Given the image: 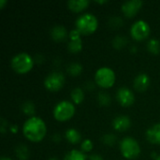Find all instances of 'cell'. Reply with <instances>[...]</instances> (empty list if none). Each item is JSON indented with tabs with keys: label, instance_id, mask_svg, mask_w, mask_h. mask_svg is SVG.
Wrapping results in <instances>:
<instances>
[{
	"label": "cell",
	"instance_id": "cell-1",
	"mask_svg": "<svg viewBox=\"0 0 160 160\" xmlns=\"http://www.w3.org/2000/svg\"><path fill=\"white\" fill-rule=\"evenodd\" d=\"M22 132L27 140L38 142L42 141L45 137L47 128L41 118L38 116H33L24 122L22 126Z\"/></svg>",
	"mask_w": 160,
	"mask_h": 160
},
{
	"label": "cell",
	"instance_id": "cell-2",
	"mask_svg": "<svg viewBox=\"0 0 160 160\" xmlns=\"http://www.w3.org/2000/svg\"><path fill=\"white\" fill-rule=\"evenodd\" d=\"M98 26V19L92 13H84L76 20V29L83 35H90L94 33Z\"/></svg>",
	"mask_w": 160,
	"mask_h": 160
},
{
	"label": "cell",
	"instance_id": "cell-3",
	"mask_svg": "<svg viewBox=\"0 0 160 160\" xmlns=\"http://www.w3.org/2000/svg\"><path fill=\"white\" fill-rule=\"evenodd\" d=\"M34 66L33 58L26 52H20L14 55L11 59V68L20 74L27 73Z\"/></svg>",
	"mask_w": 160,
	"mask_h": 160
},
{
	"label": "cell",
	"instance_id": "cell-4",
	"mask_svg": "<svg viewBox=\"0 0 160 160\" xmlns=\"http://www.w3.org/2000/svg\"><path fill=\"white\" fill-rule=\"evenodd\" d=\"M53 116L57 121L64 122L69 120L75 113V106L73 103L63 100L58 102L53 108Z\"/></svg>",
	"mask_w": 160,
	"mask_h": 160
},
{
	"label": "cell",
	"instance_id": "cell-5",
	"mask_svg": "<svg viewBox=\"0 0 160 160\" xmlns=\"http://www.w3.org/2000/svg\"><path fill=\"white\" fill-rule=\"evenodd\" d=\"M120 150L122 155L128 159H134L141 154V147L138 142L130 137L124 138L121 141Z\"/></svg>",
	"mask_w": 160,
	"mask_h": 160
},
{
	"label": "cell",
	"instance_id": "cell-6",
	"mask_svg": "<svg viewBox=\"0 0 160 160\" xmlns=\"http://www.w3.org/2000/svg\"><path fill=\"white\" fill-rule=\"evenodd\" d=\"M95 81L100 87L110 88L114 84L115 73L111 68L102 67L97 70L95 75Z\"/></svg>",
	"mask_w": 160,
	"mask_h": 160
},
{
	"label": "cell",
	"instance_id": "cell-7",
	"mask_svg": "<svg viewBox=\"0 0 160 160\" xmlns=\"http://www.w3.org/2000/svg\"><path fill=\"white\" fill-rule=\"evenodd\" d=\"M65 83V76L62 72L52 71L48 74L44 80L45 87L52 92H56L60 90Z\"/></svg>",
	"mask_w": 160,
	"mask_h": 160
},
{
	"label": "cell",
	"instance_id": "cell-8",
	"mask_svg": "<svg viewBox=\"0 0 160 160\" xmlns=\"http://www.w3.org/2000/svg\"><path fill=\"white\" fill-rule=\"evenodd\" d=\"M150 25L147 22L143 20H139L135 22L130 29L131 37L136 40H142L146 38L150 34Z\"/></svg>",
	"mask_w": 160,
	"mask_h": 160
},
{
	"label": "cell",
	"instance_id": "cell-9",
	"mask_svg": "<svg viewBox=\"0 0 160 160\" xmlns=\"http://www.w3.org/2000/svg\"><path fill=\"white\" fill-rule=\"evenodd\" d=\"M116 98L123 107H129L135 102L134 93L128 87L119 88L116 93Z\"/></svg>",
	"mask_w": 160,
	"mask_h": 160
},
{
	"label": "cell",
	"instance_id": "cell-10",
	"mask_svg": "<svg viewBox=\"0 0 160 160\" xmlns=\"http://www.w3.org/2000/svg\"><path fill=\"white\" fill-rule=\"evenodd\" d=\"M142 6V1L141 0H130L126 1L122 5V11L128 17H133L137 14Z\"/></svg>",
	"mask_w": 160,
	"mask_h": 160
},
{
	"label": "cell",
	"instance_id": "cell-11",
	"mask_svg": "<svg viewBox=\"0 0 160 160\" xmlns=\"http://www.w3.org/2000/svg\"><path fill=\"white\" fill-rule=\"evenodd\" d=\"M150 85V77L146 73H140L134 79L133 86L139 92L145 91Z\"/></svg>",
	"mask_w": 160,
	"mask_h": 160
},
{
	"label": "cell",
	"instance_id": "cell-12",
	"mask_svg": "<svg viewBox=\"0 0 160 160\" xmlns=\"http://www.w3.org/2000/svg\"><path fill=\"white\" fill-rule=\"evenodd\" d=\"M131 126L130 118L127 115L116 116L112 121V127L117 131H126Z\"/></svg>",
	"mask_w": 160,
	"mask_h": 160
},
{
	"label": "cell",
	"instance_id": "cell-13",
	"mask_svg": "<svg viewBox=\"0 0 160 160\" xmlns=\"http://www.w3.org/2000/svg\"><path fill=\"white\" fill-rule=\"evenodd\" d=\"M147 140L154 144H160V124H156L146 131Z\"/></svg>",
	"mask_w": 160,
	"mask_h": 160
},
{
	"label": "cell",
	"instance_id": "cell-14",
	"mask_svg": "<svg viewBox=\"0 0 160 160\" xmlns=\"http://www.w3.org/2000/svg\"><path fill=\"white\" fill-rule=\"evenodd\" d=\"M50 35L52 39L56 41H61L67 38L68 32H67V29L63 25H55L50 30Z\"/></svg>",
	"mask_w": 160,
	"mask_h": 160
},
{
	"label": "cell",
	"instance_id": "cell-15",
	"mask_svg": "<svg viewBox=\"0 0 160 160\" xmlns=\"http://www.w3.org/2000/svg\"><path fill=\"white\" fill-rule=\"evenodd\" d=\"M89 5L88 0H69L68 2V7L74 12H80L85 9Z\"/></svg>",
	"mask_w": 160,
	"mask_h": 160
},
{
	"label": "cell",
	"instance_id": "cell-16",
	"mask_svg": "<svg viewBox=\"0 0 160 160\" xmlns=\"http://www.w3.org/2000/svg\"><path fill=\"white\" fill-rule=\"evenodd\" d=\"M65 136H66V139L72 144H76V143L80 142L82 140L81 133L75 128H68L65 132Z\"/></svg>",
	"mask_w": 160,
	"mask_h": 160
},
{
	"label": "cell",
	"instance_id": "cell-17",
	"mask_svg": "<svg viewBox=\"0 0 160 160\" xmlns=\"http://www.w3.org/2000/svg\"><path fill=\"white\" fill-rule=\"evenodd\" d=\"M86 158L87 157L82 151L73 149L66 154L64 160H86Z\"/></svg>",
	"mask_w": 160,
	"mask_h": 160
},
{
	"label": "cell",
	"instance_id": "cell-18",
	"mask_svg": "<svg viewBox=\"0 0 160 160\" xmlns=\"http://www.w3.org/2000/svg\"><path fill=\"white\" fill-rule=\"evenodd\" d=\"M15 153L16 156L20 160H27L29 158V150L25 144H19L15 148Z\"/></svg>",
	"mask_w": 160,
	"mask_h": 160
},
{
	"label": "cell",
	"instance_id": "cell-19",
	"mask_svg": "<svg viewBox=\"0 0 160 160\" xmlns=\"http://www.w3.org/2000/svg\"><path fill=\"white\" fill-rule=\"evenodd\" d=\"M68 49L72 53H77L82 49V38L70 40L68 44Z\"/></svg>",
	"mask_w": 160,
	"mask_h": 160
},
{
	"label": "cell",
	"instance_id": "cell-20",
	"mask_svg": "<svg viewBox=\"0 0 160 160\" xmlns=\"http://www.w3.org/2000/svg\"><path fill=\"white\" fill-rule=\"evenodd\" d=\"M71 98L73 100V102L75 104H80L82 102L83 98H84V94L83 91L81 87H76L71 91Z\"/></svg>",
	"mask_w": 160,
	"mask_h": 160
},
{
	"label": "cell",
	"instance_id": "cell-21",
	"mask_svg": "<svg viewBox=\"0 0 160 160\" xmlns=\"http://www.w3.org/2000/svg\"><path fill=\"white\" fill-rule=\"evenodd\" d=\"M67 71L71 76H79L82 71V66L79 63H76V62L70 63L67 68Z\"/></svg>",
	"mask_w": 160,
	"mask_h": 160
},
{
	"label": "cell",
	"instance_id": "cell-22",
	"mask_svg": "<svg viewBox=\"0 0 160 160\" xmlns=\"http://www.w3.org/2000/svg\"><path fill=\"white\" fill-rule=\"evenodd\" d=\"M147 50L154 54H158L160 52V42L157 38H151L147 43Z\"/></svg>",
	"mask_w": 160,
	"mask_h": 160
},
{
	"label": "cell",
	"instance_id": "cell-23",
	"mask_svg": "<svg viewBox=\"0 0 160 160\" xmlns=\"http://www.w3.org/2000/svg\"><path fill=\"white\" fill-rule=\"evenodd\" d=\"M98 101L101 106H109L111 104V96L106 92H99L98 95Z\"/></svg>",
	"mask_w": 160,
	"mask_h": 160
},
{
	"label": "cell",
	"instance_id": "cell-24",
	"mask_svg": "<svg viewBox=\"0 0 160 160\" xmlns=\"http://www.w3.org/2000/svg\"><path fill=\"white\" fill-rule=\"evenodd\" d=\"M22 110L24 114L32 116L35 114V105L32 101H25L22 105ZM33 117V116H32Z\"/></svg>",
	"mask_w": 160,
	"mask_h": 160
},
{
	"label": "cell",
	"instance_id": "cell-25",
	"mask_svg": "<svg viewBox=\"0 0 160 160\" xmlns=\"http://www.w3.org/2000/svg\"><path fill=\"white\" fill-rule=\"evenodd\" d=\"M128 43V39L125 36H116L112 40V45L116 49H121L126 46Z\"/></svg>",
	"mask_w": 160,
	"mask_h": 160
},
{
	"label": "cell",
	"instance_id": "cell-26",
	"mask_svg": "<svg viewBox=\"0 0 160 160\" xmlns=\"http://www.w3.org/2000/svg\"><path fill=\"white\" fill-rule=\"evenodd\" d=\"M101 140H102V142H103L104 144H107V145H113V144L116 142V136L113 135V134L109 133V134L103 135L102 138H101Z\"/></svg>",
	"mask_w": 160,
	"mask_h": 160
},
{
	"label": "cell",
	"instance_id": "cell-27",
	"mask_svg": "<svg viewBox=\"0 0 160 160\" xmlns=\"http://www.w3.org/2000/svg\"><path fill=\"white\" fill-rule=\"evenodd\" d=\"M81 148H82V151L83 153L84 152H90L93 149V142H92V141H90L88 139L82 141V142L81 144Z\"/></svg>",
	"mask_w": 160,
	"mask_h": 160
},
{
	"label": "cell",
	"instance_id": "cell-28",
	"mask_svg": "<svg viewBox=\"0 0 160 160\" xmlns=\"http://www.w3.org/2000/svg\"><path fill=\"white\" fill-rule=\"evenodd\" d=\"M109 23L112 27L116 28L123 24V20L120 17H112L109 21Z\"/></svg>",
	"mask_w": 160,
	"mask_h": 160
},
{
	"label": "cell",
	"instance_id": "cell-29",
	"mask_svg": "<svg viewBox=\"0 0 160 160\" xmlns=\"http://www.w3.org/2000/svg\"><path fill=\"white\" fill-rule=\"evenodd\" d=\"M81 36H82V33L78 29H73V30H71L69 32V38H70V40L82 38Z\"/></svg>",
	"mask_w": 160,
	"mask_h": 160
},
{
	"label": "cell",
	"instance_id": "cell-30",
	"mask_svg": "<svg viewBox=\"0 0 160 160\" xmlns=\"http://www.w3.org/2000/svg\"><path fill=\"white\" fill-rule=\"evenodd\" d=\"M6 127H8V123L6 122V120L4 118L1 119V125H0V130H1V133L4 134L5 133V128Z\"/></svg>",
	"mask_w": 160,
	"mask_h": 160
},
{
	"label": "cell",
	"instance_id": "cell-31",
	"mask_svg": "<svg viewBox=\"0 0 160 160\" xmlns=\"http://www.w3.org/2000/svg\"><path fill=\"white\" fill-rule=\"evenodd\" d=\"M89 160H104L103 158L100 156V155H98V154H94V155H91L89 157Z\"/></svg>",
	"mask_w": 160,
	"mask_h": 160
},
{
	"label": "cell",
	"instance_id": "cell-32",
	"mask_svg": "<svg viewBox=\"0 0 160 160\" xmlns=\"http://www.w3.org/2000/svg\"><path fill=\"white\" fill-rule=\"evenodd\" d=\"M55 142H58L60 140H61V137L59 136V134H54L53 136H52V138Z\"/></svg>",
	"mask_w": 160,
	"mask_h": 160
},
{
	"label": "cell",
	"instance_id": "cell-33",
	"mask_svg": "<svg viewBox=\"0 0 160 160\" xmlns=\"http://www.w3.org/2000/svg\"><path fill=\"white\" fill-rule=\"evenodd\" d=\"M7 3L6 0H0V8H4V5Z\"/></svg>",
	"mask_w": 160,
	"mask_h": 160
},
{
	"label": "cell",
	"instance_id": "cell-34",
	"mask_svg": "<svg viewBox=\"0 0 160 160\" xmlns=\"http://www.w3.org/2000/svg\"><path fill=\"white\" fill-rule=\"evenodd\" d=\"M0 160H11V159H10L9 158H7V157H2Z\"/></svg>",
	"mask_w": 160,
	"mask_h": 160
},
{
	"label": "cell",
	"instance_id": "cell-35",
	"mask_svg": "<svg viewBox=\"0 0 160 160\" xmlns=\"http://www.w3.org/2000/svg\"><path fill=\"white\" fill-rule=\"evenodd\" d=\"M96 2H97V3H101V4H103V3H107V1H104V0H103V1H98V0H97Z\"/></svg>",
	"mask_w": 160,
	"mask_h": 160
},
{
	"label": "cell",
	"instance_id": "cell-36",
	"mask_svg": "<svg viewBox=\"0 0 160 160\" xmlns=\"http://www.w3.org/2000/svg\"><path fill=\"white\" fill-rule=\"evenodd\" d=\"M49 160H60V159H58L57 158H50Z\"/></svg>",
	"mask_w": 160,
	"mask_h": 160
},
{
	"label": "cell",
	"instance_id": "cell-37",
	"mask_svg": "<svg viewBox=\"0 0 160 160\" xmlns=\"http://www.w3.org/2000/svg\"><path fill=\"white\" fill-rule=\"evenodd\" d=\"M156 160H160V156H158V157L156 158Z\"/></svg>",
	"mask_w": 160,
	"mask_h": 160
},
{
	"label": "cell",
	"instance_id": "cell-38",
	"mask_svg": "<svg viewBox=\"0 0 160 160\" xmlns=\"http://www.w3.org/2000/svg\"><path fill=\"white\" fill-rule=\"evenodd\" d=\"M11 130L14 132V128H11ZM15 130H17V127H16V126H15Z\"/></svg>",
	"mask_w": 160,
	"mask_h": 160
}]
</instances>
